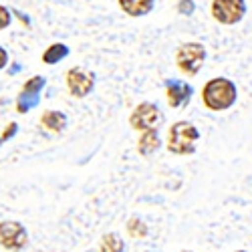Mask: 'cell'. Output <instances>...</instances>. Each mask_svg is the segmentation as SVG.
I'll return each mask as SVG.
<instances>
[{
	"instance_id": "1",
	"label": "cell",
	"mask_w": 252,
	"mask_h": 252,
	"mask_svg": "<svg viewBox=\"0 0 252 252\" xmlns=\"http://www.w3.org/2000/svg\"><path fill=\"white\" fill-rule=\"evenodd\" d=\"M238 99L236 83L226 77H214L202 87V101L210 111H226Z\"/></svg>"
},
{
	"instance_id": "2",
	"label": "cell",
	"mask_w": 252,
	"mask_h": 252,
	"mask_svg": "<svg viewBox=\"0 0 252 252\" xmlns=\"http://www.w3.org/2000/svg\"><path fill=\"white\" fill-rule=\"evenodd\" d=\"M200 131L190 121H176L167 131L165 148L174 156H192L198 148Z\"/></svg>"
},
{
	"instance_id": "3",
	"label": "cell",
	"mask_w": 252,
	"mask_h": 252,
	"mask_svg": "<svg viewBox=\"0 0 252 252\" xmlns=\"http://www.w3.org/2000/svg\"><path fill=\"white\" fill-rule=\"evenodd\" d=\"M163 123V113L161 109L158 107L156 103H139L137 107L131 111V117H129V125L139 131V133H145V131H158V127Z\"/></svg>"
},
{
	"instance_id": "4",
	"label": "cell",
	"mask_w": 252,
	"mask_h": 252,
	"mask_svg": "<svg viewBox=\"0 0 252 252\" xmlns=\"http://www.w3.org/2000/svg\"><path fill=\"white\" fill-rule=\"evenodd\" d=\"M206 57H208V53L202 43H184L176 53V63L182 73L194 77L200 73Z\"/></svg>"
},
{
	"instance_id": "5",
	"label": "cell",
	"mask_w": 252,
	"mask_h": 252,
	"mask_svg": "<svg viewBox=\"0 0 252 252\" xmlns=\"http://www.w3.org/2000/svg\"><path fill=\"white\" fill-rule=\"evenodd\" d=\"M0 246L10 252H20L29 246V230L16 220L0 222Z\"/></svg>"
},
{
	"instance_id": "6",
	"label": "cell",
	"mask_w": 252,
	"mask_h": 252,
	"mask_svg": "<svg viewBox=\"0 0 252 252\" xmlns=\"http://www.w3.org/2000/svg\"><path fill=\"white\" fill-rule=\"evenodd\" d=\"M212 18L220 25L232 27L238 25L246 14L244 0H212Z\"/></svg>"
},
{
	"instance_id": "7",
	"label": "cell",
	"mask_w": 252,
	"mask_h": 252,
	"mask_svg": "<svg viewBox=\"0 0 252 252\" xmlns=\"http://www.w3.org/2000/svg\"><path fill=\"white\" fill-rule=\"evenodd\" d=\"M95 87V75L83 67H71L67 71V89L73 97L85 99Z\"/></svg>"
},
{
	"instance_id": "8",
	"label": "cell",
	"mask_w": 252,
	"mask_h": 252,
	"mask_svg": "<svg viewBox=\"0 0 252 252\" xmlns=\"http://www.w3.org/2000/svg\"><path fill=\"white\" fill-rule=\"evenodd\" d=\"M192 85H188L184 81H167L165 83V95H167V103H170V107H182V105L190 103L192 99Z\"/></svg>"
},
{
	"instance_id": "9",
	"label": "cell",
	"mask_w": 252,
	"mask_h": 252,
	"mask_svg": "<svg viewBox=\"0 0 252 252\" xmlns=\"http://www.w3.org/2000/svg\"><path fill=\"white\" fill-rule=\"evenodd\" d=\"M119 2V8L127 14V16H145L150 14L156 6V0H117Z\"/></svg>"
},
{
	"instance_id": "10",
	"label": "cell",
	"mask_w": 252,
	"mask_h": 252,
	"mask_svg": "<svg viewBox=\"0 0 252 252\" xmlns=\"http://www.w3.org/2000/svg\"><path fill=\"white\" fill-rule=\"evenodd\" d=\"M40 123H43V127H47L49 131L61 133L67 127V115L61 113V111H55V109H47L43 115H40Z\"/></svg>"
},
{
	"instance_id": "11",
	"label": "cell",
	"mask_w": 252,
	"mask_h": 252,
	"mask_svg": "<svg viewBox=\"0 0 252 252\" xmlns=\"http://www.w3.org/2000/svg\"><path fill=\"white\" fill-rule=\"evenodd\" d=\"M159 148H161V139H159L158 131H145V133H141L139 139H137V152H139L141 156H152V154H156Z\"/></svg>"
},
{
	"instance_id": "12",
	"label": "cell",
	"mask_w": 252,
	"mask_h": 252,
	"mask_svg": "<svg viewBox=\"0 0 252 252\" xmlns=\"http://www.w3.org/2000/svg\"><path fill=\"white\" fill-rule=\"evenodd\" d=\"M125 250H127V244L117 232H107L99 240V252H125Z\"/></svg>"
},
{
	"instance_id": "13",
	"label": "cell",
	"mask_w": 252,
	"mask_h": 252,
	"mask_svg": "<svg viewBox=\"0 0 252 252\" xmlns=\"http://www.w3.org/2000/svg\"><path fill=\"white\" fill-rule=\"evenodd\" d=\"M125 232H127V236L133 240H143V238H148L150 228L139 216H131L127 220V224H125Z\"/></svg>"
},
{
	"instance_id": "14",
	"label": "cell",
	"mask_w": 252,
	"mask_h": 252,
	"mask_svg": "<svg viewBox=\"0 0 252 252\" xmlns=\"http://www.w3.org/2000/svg\"><path fill=\"white\" fill-rule=\"evenodd\" d=\"M65 57H69V47L63 45V43H55L43 53V63H47V65H55V63L63 61Z\"/></svg>"
},
{
	"instance_id": "15",
	"label": "cell",
	"mask_w": 252,
	"mask_h": 252,
	"mask_svg": "<svg viewBox=\"0 0 252 252\" xmlns=\"http://www.w3.org/2000/svg\"><path fill=\"white\" fill-rule=\"evenodd\" d=\"M47 85V81H45V77H32V79H29L25 85H23V93H29V95H38L40 91H43V87Z\"/></svg>"
},
{
	"instance_id": "16",
	"label": "cell",
	"mask_w": 252,
	"mask_h": 252,
	"mask_svg": "<svg viewBox=\"0 0 252 252\" xmlns=\"http://www.w3.org/2000/svg\"><path fill=\"white\" fill-rule=\"evenodd\" d=\"M38 103V95H29V93H20L18 95V101H16V109L18 113H27L31 107Z\"/></svg>"
},
{
	"instance_id": "17",
	"label": "cell",
	"mask_w": 252,
	"mask_h": 252,
	"mask_svg": "<svg viewBox=\"0 0 252 252\" xmlns=\"http://www.w3.org/2000/svg\"><path fill=\"white\" fill-rule=\"evenodd\" d=\"M194 10H196L194 0H180V2H178V12H180V14H184V16L194 14Z\"/></svg>"
},
{
	"instance_id": "18",
	"label": "cell",
	"mask_w": 252,
	"mask_h": 252,
	"mask_svg": "<svg viewBox=\"0 0 252 252\" xmlns=\"http://www.w3.org/2000/svg\"><path fill=\"white\" fill-rule=\"evenodd\" d=\"M10 20H12V14H10V10H8L6 6H2V4H0V31L8 29V27H10Z\"/></svg>"
},
{
	"instance_id": "19",
	"label": "cell",
	"mask_w": 252,
	"mask_h": 252,
	"mask_svg": "<svg viewBox=\"0 0 252 252\" xmlns=\"http://www.w3.org/2000/svg\"><path fill=\"white\" fill-rule=\"evenodd\" d=\"M16 127H18V125H16V123H10V125H8V127H6V131H4L2 135H0V137H2V141H4V139H8V137H12V135L16 133Z\"/></svg>"
},
{
	"instance_id": "20",
	"label": "cell",
	"mask_w": 252,
	"mask_h": 252,
	"mask_svg": "<svg viewBox=\"0 0 252 252\" xmlns=\"http://www.w3.org/2000/svg\"><path fill=\"white\" fill-rule=\"evenodd\" d=\"M6 63H8V53H6V49L0 47V69H4Z\"/></svg>"
},
{
	"instance_id": "21",
	"label": "cell",
	"mask_w": 252,
	"mask_h": 252,
	"mask_svg": "<svg viewBox=\"0 0 252 252\" xmlns=\"http://www.w3.org/2000/svg\"><path fill=\"white\" fill-rule=\"evenodd\" d=\"M232 252H248V250H232Z\"/></svg>"
},
{
	"instance_id": "22",
	"label": "cell",
	"mask_w": 252,
	"mask_h": 252,
	"mask_svg": "<svg viewBox=\"0 0 252 252\" xmlns=\"http://www.w3.org/2000/svg\"><path fill=\"white\" fill-rule=\"evenodd\" d=\"M0 148H2V137H0Z\"/></svg>"
},
{
	"instance_id": "23",
	"label": "cell",
	"mask_w": 252,
	"mask_h": 252,
	"mask_svg": "<svg viewBox=\"0 0 252 252\" xmlns=\"http://www.w3.org/2000/svg\"><path fill=\"white\" fill-rule=\"evenodd\" d=\"M182 252H194V250H182Z\"/></svg>"
}]
</instances>
